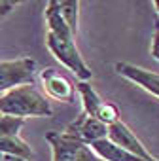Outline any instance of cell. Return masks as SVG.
Here are the masks:
<instances>
[{
	"mask_svg": "<svg viewBox=\"0 0 159 161\" xmlns=\"http://www.w3.org/2000/svg\"><path fill=\"white\" fill-rule=\"evenodd\" d=\"M76 91L82 97V104H84V112L97 118L99 116V110L102 108L104 101L99 97V93L93 89V86L89 82H78L76 84Z\"/></svg>",
	"mask_w": 159,
	"mask_h": 161,
	"instance_id": "8fae6325",
	"label": "cell"
},
{
	"mask_svg": "<svg viewBox=\"0 0 159 161\" xmlns=\"http://www.w3.org/2000/svg\"><path fill=\"white\" fill-rule=\"evenodd\" d=\"M108 138H110L114 144L125 148L127 152H131V153H134V155H138V157H142V159H146V161H159L155 155H151V153L148 152V148L142 144V140L136 138V135H134L121 119H119L118 123H114V125L108 127Z\"/></svg>",
	"mask_w": 159,
	"mask_h": 161,
	"instance_id": "52a82bcc",
	"label": "cell"
},
{
	"mask_svg": "<svg viewBox=\"0 0 159 161\" xmlns=\"http://www.w3.org/2000/svg\"><path fill=\"white\" fill-rule=\"evenodd\" d=\"M0 153H12L30 159L32 150L21 136H0Z\"/></svg>",
	"mask_w": 159,
	"mask_h": 161,
	"instance_id": "7c38bea8",
	"label": "cell"
},
{
	"mask_svg": "<svg viewBox=\"0 0 159 161\" xmlns=\"http://www.w3.org/2000/svg\"><path fill=\"white\" fill-rule=\"evenodd\" d=\"M114 68L119 76H123L125 80L136 84L138 87H142L144 91L159 99V74L157 72H151L148 68H142L131 63H116Z\"/></svg>",
	"mask_w": 159,
	"mask_h": 161,
	"instance_id": "ba28073f",
	"label": "cell"
},
{
	"mask_svg": "<svg viewBox=\"0 0 159 161\" xmlns=\"http://www.w3.org/2000/svg\"><path fill=\"white\" fill-rule=\"evenodd\" d=\"M151 55L159 61V17L155 19V32H153V42H151Z\"/></svg>",
	"mask_w": 159,
	"mask_h": 161,
	"instance_id": "2e32d148",
	"label": "cell"
},
{
	"mask_svg": "<svg viewBox=\"0 0 159 161\" xmlns=\"http://www.w3.org/2000/svg\"><path fill=\"white\" fill-rule=\"evenodd\" d=\"M46 25H47V32H53L57 36H72V31L68 29V25L64 23L63 15H61V8H59V0H49L46 4Z\"/></svg>",
	"mask_w": 159,
	"mask_h": 161,
	"instance_id": "30bf717a",
	"label": "cell"
},
{
	"mask_svg": "<svg viewBox=\"0 0 159 161\" xmlns=\"http://www.w3.org/2000/svg\"><path fill=\"white\" fill-rule=\"evenodd\" d=\"M34 78H36V61L30 57L0 61V95L21 86H32Z\"/></svg>",
	"mask_w": 159,
	"mask_h": 161,
	"instance_id": "277c9868",
	"label": "cell"
},
{
	"mask_svg": "<svg viewBox=\"0 0 159 161\" xmlns=\"http://www.w3.org/2000/svg\"><path fill=\"white\" fill-rule=\"evenodd\" d=\"M153 8H155V12H157V17H159V0H155V2H153Z\"/></svg>",
	"mask_w": 159,
	"mask_h": 161,
	"instance_id": "ac0fdd59",
	"label": "cell"
},
{
	"mask_svg": "<svg viewBox=\"0 0 159 161\" xmlns=\"http://www.w3.org/2000/svg\"><path fill=\"white\" fill-rule=\"evenodd\" d=\"M46 46L61 64H64L70 72L76 74L80 82H89L93 78L89 64L82 57L72 36H57L53 32H46Z\"/></svg>",
	"mask_w": 159,
	"mask_h": 161,
	"instance_id": "7a4b0ae2",
	"label": "cell"
},
{
	"mask_svg": "<svg viewBox=\"0 0 159 161\" xmlns=\"http://www.w3.org/2000/svg\"><path fill=\"white\" fill-rule=\"evenodd\" d=\"M46 140L51 146V161H101L91 146L66 135L64 131H49Z\"/></svg>",
	"mask_w": 159,
	"mask_h": 161,
	"instance_id": "3957f363",
	"label": "cell"
},
{
	"mask_svg": "<svg viewBox=\"0 0 159 161\" xmlns=\"http://www.w3.org/2000/svg\"><path fill=\"white\" fill-rule=\"evenodd\" d=\"M93 152L102 159V161H146L131 152H127L125 148L114 144L110 138H102V140H97L91 144Z\"/></svg>",
	"mask_w": 159,
	"mask_h": 161,
	"instance_id": "9c48e42d",
	"label": "cell"
},
{
	"mask_svg": "<svg viewBox=\"0 0 159 161\" xmlns=\"http://www.w3.org/2000/svg\"><path fill=\"white\" fill-rule=\"evenodd\" d=\"M0 161H29V159L21 155H12V153H0Z\"/></svg>",
	"mask_w": 159,
	"mask_h": 161,
	"instance_id": "e0dca14e",
	"label": "cell"
},
{
	"mask_svg": "<svg viewBox=\"0 0 159 161\" xmlns=\"http://www.w3.org/2000/svg\"><path fill=\"white\" fill-rule=\"evenodd\" d=\"M0 114L14 118H49L53 108L49 101L32 86L15 87L4 95H0Z\"/></svg>",
	"mask_w": 159,
	"mask_h": 161,
	"instance_id": "6da1fadb",
	"label": "cell"
},
{
	"mask_svg": "<svg viewBox=\"0 0 159 161\" xmlns=\"http://www.w3.org/2000/svg\"><path fill=\"white\" fill-rule=\"evenodd\" d=\"M23 119L14 116H0V136H19Z\"/></svg>",
	"mask_w": 159,
	"mask_h": 161,
	"instance_id": "5bb4252c",
	"label": "cell"
},
{
	"mask_svg": "<svg viewBox=\"0 0 159 161\" xmlns=\"http://www.w3.org/2000/svg\"><path fill=\"white\" fill-rule=\"evenodd\" d=\"M40 82H42V87H44L46 95L53 101L72 103L74 97H76V87L57 68H44L40 72Z\"/></svg>",
	"mask_w": 159,
	"mask_h": 161,
	"instance_id": "8992f818",
	"label": "cell"
},
{
	"mask_svg": "<svg viewBox=\"0 0 159 161\" xmlns=\"http://www.w3.org/2000/svg\"><path fill=\"white\" fill-rule=\"evenodd\" d=\"M64 133L70 135V136H74V138H78V140H82L87 146H91L97 140L108 138V125H104L101 119H97V118L82 112L64 129Z\"/></svg>",
	"mask_w": 159,
	"mask_h": 161,
	"instance_id": "5b68a950",
	"label": "cell"
},
{
	"mask_svg": "<svg viewBox=\"0 0 159 161\" xmlns=\"http://www.w3.org/2000/svg\"><path fill=\"white\" fill-rule=\"evenodd\" d=\"M59 8L64 23L72 31V34H78V23H80V2L78 0H59Z\"/></svg>",
	"mask_w": 159,
	"mask_h": 161,
	"instance_id": "4fadbf2b",
	"label": "cell"
},
{
	"mask_svg": "<svg viewBox=\"0 0 159 161\" xmlns=\"http://www.w3.org/2000/svg\"><path fill=\"white\" fill-rule=\"evenodd\" d=\"M17 6H19V2H14V0H0V17H6Z\"/></svg>",
	"mask_w": 159,
	"mask_h": 161,
	"instance_id": "9a60e30c",
	"label": "cell"
}]
</instances>
